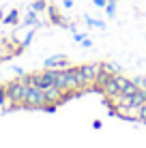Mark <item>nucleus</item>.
Masks as SVG:
<instances>
[{"label": "nucleus", "instance_id": "1", "mask_svg": "<svg viewBox=\"0 0 146 148\" xmlns=\"http://www.w3.org/2000/svg\"><path fill=\"white\" fill-rule=\"evenodd\" d=\"M4 88H7V99L11 101L13 105L22 108V103H24V99H26V92H28V88H30V84L22 77V75H19L17 79L4 84Z\"/></svg>", "mask_w": 146, "mask_h": 148}, {"label": "nucleus", "instance_id": "2", "mask_svg": "<svg viewBox=\"0 0 146 148\" xmlns=\"http://www.w3.org/2000/svg\"><path fill=\"white\" fill-rule=\"evenodd\" d=\"M45 105H49L45 90L37 88V86H30L28 92H26V99H24V103H22V108H26V110H45Z\"/></svg>", "mask_w": 146, "mask_h": 148}, {"label": "nucleus", "instance_id": "3", "mask_svg": "<svg viewBox=\"0 0 146 148\" xmlns=\"http://www.w3.org/2000/svg\"><path fill=\"white\" fill-rule=\"evenodd\" d=\"M54 75H56V69H43V71H34L30 73V86H37V88H49L54 86Z\"/></svg>", "mask_w": 146, "mask_h": 148}, {"label": "nucleus", "instance_id": "4", "mask_svg": "<svg viewBox=\"0 0 146 148\" xmlns=\"http://www.w3.org/2000/svg\"><path fill=\"white\" fill-rule=\"evenodd\" d=\"M67 67H69V58L64 54H56L45 60V69H67Z\"/></svg>", "mask_w": 146, "mask_h": 148}, {"label": "nucleus", "instance_id": "5", "mask_svg": "<svg viewBox=\"0 0 146 148\" xmlns=\"http://www.w3.org/2000/svg\"><path fill=\"white\" fill-rule=\"evenodd\" d=\"M84 71V75H86V79H88V84H93L95 77H97V73H99V69H101V62H84V64H80Z\"/></svg>", "mask_w": 146, "mask_h": 148}, {"label": "nucleus", "instance_id": "6", "mask_svg": "<svg viewBox=\"0 0 146 148\" xmlns=\"http://www.w3.org/2000/svg\"><path fill=\"white\" fill-rule=\"evenodd\" d=\"M47 13H49V22H52V24L62 26V28H69V22L62 17V15H60V11L54 7V4H49V7H47Z\"/></svg>", "mask_w": 146, "mask_h": 148}, {"label": "nucleus", "instance_id": "7", "mask_svg": "<svg viewBox=\"0 0 146 148\" xmlns=\"http://www.w3.org/2000/svg\"><path fill=\"white\" fill-rule=\"evenodd\" d=\"M144 103H146V88H138V92L131 97V105L133 108H140Z\"/></svg>", "mask_w": 146, "mask_h": 148}, {"label": "nucleus", "instance_id": "8", "mask_svg": "<svg viewBox=\"0 0 146 148\" xmlns=\"http://www.w3.org/2000/svg\"><path fill=\"white\" fill-rule=\"evenodd\" d=\"M138 88H140V86H138V84H135V82L131 79V82H129V84L125 86L123 90H120V95H127V97H133L135 92H138Z\"/></svg>", "mask_w": 146, "mask_h": 148}, {"label": "nucleus", "instance_id": "9", "mask_svg": "<svg viewBox=\"0 0 146 148\" xmlns=\"http://www.w3.org/2000/svg\"><path fill=\"white\" fill-rule=\"evenodd\" d=\"M17 22H19V13L13 9V11L9 13L7 17H4V24H11V26H13V24H17Z\"/></svg>", "mask_w": 146, "mask_h": 148}, {"label": "nucleus", "instance_id": "10", "mask_svg": "<svg viewBox=\"0 0 146 148\" xmlns=\"http://www.w3.org/2000/svg\"><path fill=\"white\" fill-rule=\"evenodd\" d=\"M84 17H86V24H88V26L99 28V30H101V28H105V24L101 22V19H93V17H88V15H84Z\"/></svg>", "mask_w": 146, "mask_h": 148}, {"label": "nucleus", "instance_id": "11", "mask_svg": "<svg viewBox=\"0 0 146 148\" xmlns=\"http://www.w3.org/2000/svg\"><path fill=\"white\" fill-rule=\"evenodd\" d=\"M105 11H108V17H114V13H116V0H108Z\"/></svg>", "mask_w": 146, "mask_h": 148}, {"label": "nucleus", "instance_id": "12", "mask_svg": "<svg viewBox=\"0 0 146 148\" xmlns=\"http://www.w3.org/2000/svg\"><path fill=\"white\" fill-rule=\"evenodd\" d=\"M43 9H47V0H34L32 2V11H43Z\"/></svg>", "mask_w": 146, "mask_h": 148}, {"label": "nucleus", "instance_id": "13", "mask_svg": "<svg viewBox=\"0 0 146 148\" xmlns=\"http://www.w3.org/2000/svg\"><path fill=\"white\" fill-rule=\"evenodd\" d=\"M24 24H37V11H32V9H30L28 15H26V19H24Z\"/></svg>", "mask_w": 146, "mask_h": 148}, {"label": "nucleus", "instance_id": "14", "mask_svg": "<svg viewBox=\"0 0 146 148\" xmlns=\"http://www.w3.org/2000/svg\"><path fill=\"white\" fill-rule=\"evenodd\" d=\"M138 120L146 125V103H144V105H140V110H138Z\"/></svg>", "mask_w": 146, "mask_h": 148}, {"label": "nucleus", "instance_id": "15", "mask_svg": "<svg viewBox=\"0 0 146 148\" xmlns=\"http://www.w3.org/2000/svg\"><path fill=\"white\" fill-rule=\"evenodd\" d=\"M7 88H4V86H0V108H2L4 103H7Z\"/></svg>", "mask_w": 146, "mask_h": 148}, {"label": "nucleus", "instance_id": "16", "mask_svg": "<svg viewBox=\"0 0 146 148\" xmlns=\"http://www.w3.org/2000/svg\"><path fill=\"white\" fill-rule=\"evenodd\" d=\"M133 82L140 86V88H146V77H133Z\"/></svg>", "mask_w": 146, "mask_h": 148}, {"label": "nucleus", "instance_id": "17", "mask_svg": "<svg viewBox=\"0 0 146 148\" xmlns=\"http://www.w3.org/2000/svg\"><path fill=\"white\" fill-rule=\"evenodd\" d=\"M93 4H95V7H99V9H103L105 4H108V0H93Z\"/></svg>", "mask_w": 146, "mask_h": 148}, {"label": "nucleus", "instance_id": "18", "mask_svg": "<svg viewBox=\"0 0 146 148\" xmlns=\"http://www.w3.org/2000/svg\"><path fill=\"white\" fill-rule=\"evenodd\" d=\"M84 37H86V34H80V32H75V34H73V41H77V43H82V39H84Z\"/></svg>", "mask_w": 146, "mask_h": 148}, {"label": "nucleus", "instance_id": "19", "mask_svg": "<svg viewBox=\"0 0 146 148\" xmlns=\"http://www.w3.org/2000/svg\"><path fill=\"white\" fill-rule=\"evenodd\" d=\"M82 45H84V47H90V45H93V41H90V39H86V37H84V39H82Z\"/></svg>", "mask_w": 146, "mask_h": 148}, {"label": "nucleus", "instance_id": "20", "mask_svg": "<svg viewBox=\"0 0 146 148\" xmlns=\"http://www.w3.org/2000/svg\"><path fill=\"white\" fill-rule=\"evenodd\" d=\"M93 129H101V120H95L93 122Z\"/></svg>", "mask_w": 146, "mask_h": 148}, {"label": "nucleus", "instance_id": "21", "mask_svg": "<svg viewBox=\"0 0 146 148\" xmlns=\"http://www.w3.org/2000/svg\"><path fill=\"white\" fill-rule=\"evenodd\" d=\"M73 7V0H64V9H71Z\"/></svg>", "mask_w": 146, "mask_h": 148}]
</instances>
